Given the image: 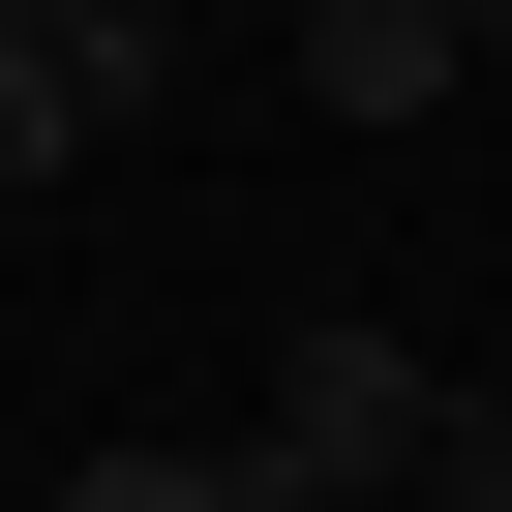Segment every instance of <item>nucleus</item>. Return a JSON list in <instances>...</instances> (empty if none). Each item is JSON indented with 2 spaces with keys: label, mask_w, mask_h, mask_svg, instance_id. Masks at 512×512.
<instances>
[{
  "label": "nucleus",
  "mask_w": 512,
  "mask_h": 512,
  "mask_svg": "<svg viewBox=\"0 0 512 512\" xmlns=\"http://www.w3.org/2000/svg\"><path fill=\"white\" fill-rule=\"evenodd\" d=\"M452 452V362L392 332V302H302L272 332V422H241V482H272V512H362V482H422Z\"/></svg>",
  "instance_id": "obj_1"
},
{
  "label": "nucleus",
  "mask_w": 512,
  "mask_h": 512,
  "mask_svg": "<svg viewBox=\"0 0 512 512\" xmlns=\"http://www.w3.org/2000/svg\"><path fill=\"white\" fill-rule=\"evenodd\" d=\"M302 91H332V121H422V91H452V0H302Z\"/></svg>",
  "instance_id": "obj_2"
},
{
  "label": "nucleus",
  "mask_w": 512,
  "mask_h": 512,
  "mask_svg": "<svg viewBox=\"0 0 512 512\" xmlns=\"http://www.w3.org/2000/svg\"><path fill=\"white\" fill-rule=\"evenodd\" d=\"M91 151H121V91H91L61 31H0V181H91Z\"/></svg>",
  "instance_id": "obj_3"
},
{
  "label": "nucleus",
  "mask_w": 512,
  "mask_h": 512,
  "mask_svg": "<svg viewBox=\"0 0 512 512\" xmlns=\"http://www.w3.org/2000/svg\"><path fill=\"white\" fill-rule=\"evenodd\" d=\"M61 512H272L241 452H61Z\"/></svg>",
  "instance_id": "obj_4"
},
{
  "label": "nucleus",
  "mask_w": 512,
  "mask_h": 512,
  "mask_svg": "<svg viewBox=\"0 0 512 512\" xmlns=\"http://www.w3.org/2000/svg\"><path fill=\"white\" fill-rule=\"evenodd\" d=\"M0 31H151V0H0Z\"/></svg>",
  "instance_id": "obj_5"
},
{
  "label": "nucleus",
  "mask_w": 512,
  "mask_h": 512,
  "mask_svg": "<svg viewBox=\"0 0 512 512\" xmlns=\"http://www.w3.org/2000/svg\"><path fill=\"white\" fill-rule=\"evenodd\" d=\"M452 61H512V0H452Z\"/></svg>",
  "instance_id": "obj_6"
}]
</instances>
